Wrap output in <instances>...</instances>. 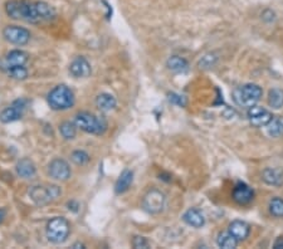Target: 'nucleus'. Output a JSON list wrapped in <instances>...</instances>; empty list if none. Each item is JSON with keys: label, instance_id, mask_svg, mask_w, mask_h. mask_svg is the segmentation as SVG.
<instances>
[{"label": "nucleus", "instance_id": "nucleus-1", "mask_svg": "<svg viewBox=\"0 0 283 249\" xmlns=\"http://www.w3.org/2000/svg\"><path fill=\"white\" fill-rule=\"evenodd\" d=\"M5 13L15 20H24L31 24L42 23L37 13L36 2L32 0H9L5 4Z\"/></svg>", "mask_w": 283, "mask_h": 249}, {"label": "nucleus", "instance_id": "nucleus-2", "mask_svg": "<svg viewBox=\"0 0 283 249\" xmlns=\"http://www.w3.org/2000/svg\"><path fill=\"white\" fill-rule=\"evenodd\" d=\"M47 102L54 111H66L74 106L76 98L73 91L68 86L58 85L48 93Z\"/></svg>", "mask_w": 283, "mask_h": 249}, {"label": "nucleus", "instance_id": "nucleus-3", "mask_svg": "<svg viewBox=\"0 0 283 249\" xmlns=\"http://www.w3.org/2000/svg\"><path fill=\"white\" fill-rule=\"evenodd\" d=\"M74 124L78 128L91 135H103L107 130V121L102 116L82 111L74 116Z\"/></svg>", "mask_w": 283, "mask_h": 249}, {"label": "nucleus", "instance_id": "nucleus-4", "mask_svg": "<svg viewBox=\"0 0 283 249\" xmlns=\"http://www.w3.org/2000/svg\"><path fill=\"white\" fill-rule=\"evenodd\" d=\"M32 202L38 207H44L49 203L55 202L62 195V189L58 185H33L28 191Z\"/></svg>", "mask_w": 283, "mask_h": 249}, {"label": "nucleus", "instance_id": "nucleus-5", "mask_svg": "<svg viewBox=\"0 0 283 249\" xmlns=\"http://www.w3.org/2000/svg\"><path fill=\"white\" fill-rule=\"evenodd\" d=\"M262 95H263V91L260 86L254 83H247L234 90L233 100L238 106L252 107L260 102Z\"/></svg>", "mask_w": 283, "mask_h": 249}, {"label": "nucleus", "instance_id": "nucleus-6", "mask_svg": "<svg viewBox=\"0 0 283 249\" xmlns=\"http://www.w3.org/2000/svg\"><path fill=\"white\" fill-rule=\"evenodd\" d=\"M69 232H71V227H69L68 220L63 216H54L50 219L45 228L47 233V238L50 243L53 244H62L69 237Z\"/></svg>", "mask_w": 283, "mask_h": 249}, {"label": "nucleus", "instance_id": "nucleus-7", "mask_svg": "<svg viewBox=\"0 0 283 249\" xmlns=\"http://www.w3.org/2000/svg\"><path fill=\"white\" fill-rule=\"evenodd\" d=\"M165 205H166V197L159 189L149 190L144 195L143 203H141V207H143L144 211H146L148 214H151V215L161 213L164 210Z\"/></svg>", "mask_w": 283, "mask_h": 249}, {"label": "nucleus", "instance_id": "nucleus-8", "mask_svg": "<svg viewBox=\"0 0 283 249\" xmlns=\"http://www.w3.org/2000/svg\"><path fill=\"white\" fill-rule=\"evenodd\" d=\"M3 37L7 42H9L10 44L14 45H22L28 44L31 41V32L26 28L20 25H7L3 31Z\"/></svg>", "mask_w": 283, "mask_h": 249}, {"label": "nucleus", "instance_id": "nucleus-9", "mask_svg": "<svg viewBox=\"0 0 283 249\" xmlns=\"http://www.w3.org/2000/svg\"><path fill=\"white\" fill-rule=\"evenodd\" d=\"M71 168H69V164L66 161V160L57 159L52 160L48 165V175L50 176L52 179L58 181H67L69 178H71Z\"/></svg>", "mask_w": 283, "mask_h": 249}, {"label": "nucleus", "instance_id": "nucleus-10", "mask_svg": "<svg viewBox=\"0 0 283 249\" xmlns=\"http://www.w3.org/2000/svg\"><path fill=\"white\" fill-rule=\"evenodd\" d=\"M247 116L249 122L256 127H264L269 124L272 119H273V115L268 111V109L263 108L260 106H252L248 107Z\"/></svg>", "mask_w": 283, "mask_h": 249}, {"label": "nucleus", "instance_id": "nucleus-11", "mask_svg": "<svg viewBox=\"0 0 283 249\" xmlns=\"http://www.w3.org/2000/svg\"><path fill=\"white\" fill-rule=\"evenodd\" d=\"M91 64L84 57H76L69 64V73L74 78H87L91 76Z\"/></svg>", "mask_w": 283, "mask_h": 249}, {"label": "nucleus", "instance_id": "nucleus-12", "mask_svg": "<svg viewBox=\"0 0 283 249\" xmlns=\"http://www.w3.org/2000/svg\"><path fill=\"white\" fill-rule=\"evenodd\" d=\"M232 198H233V200L237 204L248 205L252 202L253 198H254V191L247 184L238 183L234 186L233 192H232Z\"/></svg>", "mask_w": 283, "mask_h": 249}, {"label": "nucleus", "instance_id": "nucleus-13", "mask_svg": "<svg viewBox=\"0 0 283 249\" xmlns=\"http://www.w3.org/2000/svg\"><path fill=\"white\" fill-rule=\"evenodd\" d=\"M29 61V54L24 52L22 49H13L7 53L4 58V62L0 68L4 71L7 67H14V66H25Z\"/></svg>", "mask_w": 283, "mask_h": 249}, {"label": "nucleus", "instance_id": "nucleus-14", "mask_svg": "<svg viewBox=\"0 0 283 249\" xmlns=\"http://www.w3.org/2000/svg\"><path fill=\"white\" fill-rule=\"evenodd\" d=\"M262 180L267 185L279 187L283 185V170L279 168H267L262 171Z\"/></svg>", "mask_w": 283, "mask_h": 249}, {"label": "nucleus", "instance_id": "nucleus-15", "mask_svg": "<svg viewBox=\"0 0 283 249\" xmlns=\"http://www.w3.org/2000/svg\"><path fill=\"white\" fill-rule=\"evenodd\" d=\"M228 232L231 233L238 242H240V240L247 239L250 233V227L249 224L243 220H233L229 224Z\"/></svg>", "mask_w": 283, "mask_h": 249}, {"label": "nucleus", "instance_id": "nucleus-16", "mask_svg": "<svg viewBox=\"0 0 283 249\" xmlns=\"http://www.w3.org/2000/svg\"><path fill=\"white\" fill-rule=\"evenodd\" d=\"M183 220L193 228H202L205 224V216L199 209L191 208L184 213Z\"/></svg>", "mask_w": 283, "mask_h": 249}, {"label": "nucleus", "instance_id": "nucleus-17", "mask_svg": "<svg viewBox=\"0 0 283 249\" xmlns=\"http://www.w3.org/2000/svg\"><path fill=\"white\" fill-rule=\"evenodd\" d=\"M17 174L23 179H33L37 174V168L34 165V162L32 161L28 157H24L18 161L17 166H15Z\"/></svg>", "mask_w": 283, "mask_h": 249}, {"label": "nucleus", "instance_id": "nucleus-18", "mask_svg": "<svg viewBox=\"0 0 283 249\" xmlns=\"http://www.w3.org/2000/svg\"><path fill=\"white\" fill-rule=\"evenodd\" d=\"M23 114L24 111L12 103L9 107H7V108H4L0 112V122L2 124H12V122H15L22 119Z\"/></svg>", "mask_w": 283, "mask_h": 249}, {"label": "nucleus", "instance_id": "nucleus-19", "mask_svg": "<svg viewBox=\"0 0 283 249\" xmlns=\"http://www.w3.org/2000/svg\"><path fill=\"white\" fill-rule=\"evenodd\" d=\"M96 106L101 112H111L116 108L117 101L109 93H101L96 97Z\"/></svg>", "mask_w": 283, "mask_h": 249}, {"label": "nucleus", "instance_id": "nucleus-20", "mask_svg": "<svg viewBox=\"0 0 283 249\" xmlns=\"http://www.w3.org/2000/svg\"><path fill=\"white\" fill-rule=\"evenodd\" d=\"M133 181V173L131 170H124L117 179L116 185H115V191L116 194H124L130 189L131 184Z\"/></svg>", "mask_w": 283, "mask_h": 249}, {"label": "nucleus", "instance_id": "nucleus-21", "mask_svg": "<svg viewBox=\"0 0 283 249\" xmlns=\"http://www.w3.org/2000/svg\"><path fill=\"white\" fill-rule=\"evenodd\" d=\"M36 7H37V13H38L39 18H41L42 21H52L55 19L57 17V13H55V9L49 5L48 3L45 2H36Z\"/></svg>", "mask_w": 283, "mask_h": 249}, {"label": "nucleus", "instance_id": "nucleus-22", "mask_svg": "<svg viewBox=\"0 0 283 249\" xmlns=\"http://www.w3.org/2000/svg\"><path fill=\"white\" fill-rule=\"evenodd\" d=\"M166 67L169 71L174 72V73H184L189 69V63L185 58L179 57V56H172L167 60Z\"/></svg>", "mask_w": 283, "mask_h": 249}, {"label": "nucleus", "instance_id": "nucleus-23", "mask_svg": "<svg viewBox=\"0 0 283 249\" xmlns=\"http://www.w3.org/2000/svg\"><path fill=\"white\" fill-rule=\"evenodd\" d=\"M238 240L233 237L229 232H221L218 234L217 244L218 247L224 249H234L238 245Z\"/></svg>", "mask_w": 283, "mask_h": 249}, {"label": "nucleus", "instance_id": "nucleus-24", "mask_svg": "<svg viewBox=\"0 0 283 249\" xmlns=\"http://www.w3.org/2000/svg\"><path fill=\"white\" fill-rule=\"evenodd\" d=\"M267 132L272 137H279L283 135V117L277 116L269 121V124L267 125Z\"/></svg>", "mask_w": 283, "mask_h": 249}, {"label": "nucleus", "instance_id": "nucleus-25", "mask_svg": "<svg viewBox=\"0 0 283 249\" xmlns=\"http://www.w3.org/2000/svg\"><path fill=\"white\" fill-rule=\"evenodd\" d=\"M268 104L274 109L283 107V90L281 88H272L268 93Z\"/></svg>", "mask_w": 283, "mask_h": 249}, {"label": "nucleus", "instance_id": "nucleus-26", "mask_svg": "<svg viewBox=\"0 0 283 249\" xmlns=\"http://www.w3.org/2000/svg\"><path fill=\"white\" fill-rule=\"evenodd\" d=\"M5 73L13 79L17 81H24L28 78V69L25 68V66H14V67H7L4 69Z\"/></svg>", "mask_w": 283, "mask_h": 249}, {"label": "nucleus", "instance_id": "nucleus-27", "mask_svg": "<svg viewBox=\"0 0 283 249\" xmlns=\"http://www.w3.org/2000/svg\"><path fill=\"white\" fill-rule=\"evenodd\" d=\"M60 133L67 141L73 140L77 135V126L74 122L65 121L60 125Z\"/></svg>", "mask_w": 283, "mask_h": 249}, {"label": "nucleus", "instance_id": "nucleus-28", "mask_svg": "<svg viewBox=\"0 0 283 249\" xmlns=\"http://www.w3.org/2000/svg\"><path fill=\"white\" fill-rule=\"evenodd\" d=\"M269 213L276 218H283V199L279 197L272 198L269 200Z\"/></svg>", "mask_w": 283, "mask_h": 249}, {"label": "nucleus", "instance_id": "nucleus-29", "mask_svg": "<svg viewBox=\"0 0 283 249\" xmlns=\"http://www.w3.org/2000/svg\"><path fill=\"white\" fill-rule=\"evenodd\" d=\"M71 160L73 164L78 166H84L90 162L91 157L84 150H76V151H73L71 154Z\"/></svg>", "mask_w": 283, "mask_h": 249}, {"label": "nucleus", "instance_id": "nucleus-30", "mask_svg": "<svg viewBox=\"0 0 283 249\" xmlns=\"http://www.w3.org/2000/svg\"><path fill=\"white\" fill-rule=\"evenodd\" d=\"M218 62V57L214 54V53H208L205 54L202 60L199 61L197 66H199L200 69H210L215 66Z\"/></svg>", "mask_w": 283, "mask_h": 249}, {"label": "nucleus", "instance_id": "nucleus-31", "mask_svg": "<svg viewBox=\"0 0 283 249\" xmlns=\"http://www.w3.org/2000/svg\"><path fill=\"white\" fill-rule=\"evenodd\" d=\"M132 247L135 249H148L150 247L148 239L145 237H140V235H136L132 239Z\"/></svg>", "mask_w": 283, "mask_h": 249}, {"label": "nucleus", "instance_id": "nucleus-32", "mask_svg": "<svg viewBox=\"0 0 283 249\" xmlns=\"http://www.w3.org/2000/svg\"><path fill=\"white\" fill-rule=\"evenodd\" d=\"M169 100H170V102L178 104V106H181V107L186 106L185 97H183V96H180V95H176V93H170Z\"/></svg>", "mask_w": 283, "mask_h": 249}, {"label": "nucleus", "instance_id": "nucleus-33", "mask_svg": "<svg viewBox=\"0 0 283 249\" xmlns=\"http://www.w3.org/2000/svg\"><path fill=\"white\" fill-rule=\"evenodd\" d=\"M262 19H263L264 21H267V23H272V21L276 19V14H274L273 10L267 9V10H264L263 14H262Z\"/></svg>", "mask_w": 283, "mask_h": 249}, {"label": "nucleus", "instance_id": "nucleus-34", "mask_svg": "<svg viewBox=\"0 0 283 249\" xmlns=\"http://www.w3.org/2000/svg\"><path fill=\"white\" fill-rule=\"evenodd\" d=\"M67 207H68L69 210L74 211V213H77V211L79 210V204L77 202H74V200H72V202H68Z\"/></svg>", "mask_w": 283, "mask_h": 249}, {"label": "nucleus", "instance_id": "nucleus-35", "mask_svg": "<svg viewBox=\"0 0 283 249\" xmlns=\"http://www.w3.org/2000/svg\"><path fill=\"white\" fill-rule=\"evenodd\" d=\"M273 248L274 249H282L283 248V237L277 238L276 242H274V244H273Z\"/></svg>", "mask_w": 283, "mask_h": 249}, {"label": "nucleus", "instance_id": "nucleus-36", "mask_svg": "<svg viewBox=\"0 0 283 249\" xmlns=\"http://www.w3.org/2000/svg\"><path fill=\"white\" fill-rule=\"evenodd\" d=\"M5 218H7V210L4 208H0V224L4 222Z\"/></svg>", "mask_w": 283, "mask_h": 249}, {"label": "nucleus", "instance_id": "nucleus-37", "mask_svg": "<svg viewBox=\"0 0 283 249\" xmlns=\"http://www.w3.org/2000/svg\"><path fill=\"white\" fill-rule=\"evenodd\" d=\"M72 248H76V249H78V248H84V244H82V243L77 242V243H74L73 245H72Z\"/></svg>", "mask_w": 283, "mask_h": 249}]
</instances>
